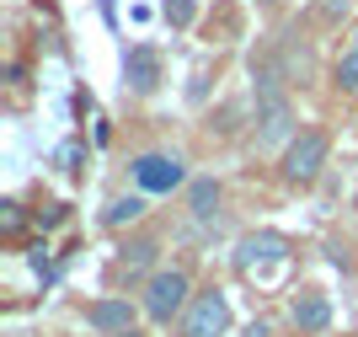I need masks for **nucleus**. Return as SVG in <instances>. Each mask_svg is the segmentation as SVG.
I'll return each instance as SVG.
<instances>
[{
  "instance_id": "10",
  "label": "nucleus",
  "mask_w": 358,
  "mask_h": 337,
  "mask_svg": "<svg viewBox=\"0 0 358 337\" xmlns=\"http://www.w3.org/2000/svg\"><path fill=\"white\" fill-rule=\"evenodd\" d=\"M145 198H150V193H118V198H107L102 225H107V231H123V225H134L139 214H145Z\"/></svg>"
},
{
  "instance_id": "11",
  "label": "nucleus",
  "mask_w": 358,
  "mask_h": 337,
  "mask_svg": "<svg viewBox=\"0 0 358 337\" xmlns=\"http://www.w3.org/2000/svg\"><path fill=\"white\" fill-rule=\"evenodd\" d=\"M187 209H193V220H214V214H220V182H214V177H198L193 188H187Z\"/></svg>"
},
{
  "instance_id": "12",
  "label": "nucleus",
  "mask_w": 358,
  "mask_h": 337,
  "mask_svg": "<svg viewBox=\"0 0 358 337\" xmlns=\"http://www.w3.org/2000/svg\"><path fill=\"white\" fill-rule=\"evenodd\" d=\"M155 252H161V247H155V241H150V235H139V241H129V247H123V257H118V268H123V279L134 284L139 273H145V268L155 263Z\"/></svg>"
},
{
  "instance_id": "15",
  "label": "nucleus",
  "mask_w": 358,
  "mask_h": 337,
  "mask_svg": "<svg viewBox=\"0 0 358 337\" xmlns=\"http://www.w3.org/2000/svg\"><path fill=\"white\" fill-rule=\"evenodd\" d=\"M348 11V0H321V16H343Z\"/></svg>"
},
{
  "instance_id": "4",
  "label": "nucleus",
  "mask_w": 358,
  "mask_h": 337,
  "mask_svg": "<svg viewBox=\"0 0 358 337\" xmlns=\"http://www.w3.org/2000/svg\"><path fill=\"white\" fill-rule=\"evenodd\" d=\"M182 182H187V166H182V156L150 150V156H139V161H134V188H139V193H177Z\"/></svg>"
},
{
  "instance_id": "9",
  "label": "nucleus",
  "mask_w": 358,
  "mask_h": 337,
  "mask_svg": "<svg viewBox=\"0 0 358 337\" xmlns=\"http://www.w3.org/2000/svg\"><path fill=\"white\" fill-rule=\"evenodd\" d=\"M331 86L343 91V97H358V27L348 32L343 54H337V64H331Z\"/></svg>"
},
{
  "instance_id": "14",
  "label": "nucleus",
  "mask_w": 358,
  "mask_h": 337,
  "mask_svg": "<svg viewBox=\"0 0 358 337\" xmlns=\"http://www.w3.org/2000/svg\"><path fill=\"white\" fill-rule=\"evenodd\" d=\"M80 161H86V150H80V145H64L59 150V166H64V172H80Z\"/></svg>"
},
{
  "instance_id": "17",
  "label": "nucleus",
  "mask_w": 358,
  "mask_h": 337,
  "mask_svg": "<svg viewBox=\"0 0 358 337\" xmlns=\"http://www.w3.org/2000/svg\"><path fill=\"white\" fill-rule=\"evenodd\" d=\"M353 204H358V198H353Z\"/></svg>"
},
{
  "instance_id": "3",
  "label": "nucleus",
  "mask_w": 358,
  "mask_h": 337,
  "mask_svg": "<svg viewBox=\"0 0 358 337\" xmlns=\"http://www.w3.org/2000/svg\"><path fill=\"white\" fill-rule=\"evenodd\" d=\"M224 332H230V300H224V289L193 294V305L182 316V337H224Z\"/></svg>"
},
{
  "instance_id": "16",
  "label": "nucleus",
  "mask_w": 358,
  "mask_h": 337,
  "mask_svg": "<svg viewBox=\"0 0 358 337\" xmlns=\"http://www.w3.org/2000/svg\"><path fill=\"white\" fill-rule=\"evenodd\" d=\"M118 337H139V332H118Z\"/></svg>"
},
{
  "instance_id": "1",
  "label": "nucleus",
  "mask_w": 358,
  "mask_h": 337,
  "mask_svg": "<svg viewBox=\"0 0 358 337\" xmlns=\"http://www.w3.org/2000/svg\"><path fill=\"white\" fill-rule=\"evenodd\" d=\"M139 305L155 326H171L187 316L193 305V279H187V268H155L145 279V294H139Z\"/></svg>"
},
{
  "instance_id": "7",
  "label": "nucleus",
  "mask_w": 358,
  "mask_h": 337,
  "mask_svg": "<svg viewBox=\"0 0 358 337\" xmlns=\"http://www.w3.org/2000/svg\"><path fill=\"white\" fill-rule=\"evenodd\" d=\"M289 316H294L299 337H315V332H327V326H331V300L321 289H305V294H294Z\"/></svg>"
},
{
  "instance_id": "13",
  "label": "nucleus",
  "mask_w": 358,
  "mask_h": 337,
  "mask_svg": "<svg viewBox=\"0 0 358 337\" xmlns=\"http://www.w3.org/2000/svg\"><path fill=\"white\" fill-rule=\"evenodd\" d=\"M166 22H171V27H187V22H193V0H166Z\"/></svg>"
},
{
  "instance_id": "2",
  "label": "nucleus",
  "mask_w": 358,
  "mask_h": 337,
  "mask_svg": "<svg viewBox=\"0 0 358 337\" xmlns=\"http://www.w3.org/2000/svg\"><path fill=\"white\" fill-rule=\"evenodd\" d=\"M327 150H331V139H327V129H299L294 139L284 145V182H294V188H310L315 177H321V166H327Z\"/></svg>"
},
{
  "instance_id": "8",
  "label": "nucleus",
  "mask_w": 358,
  "mask_h": 337,
  "mask_svg": "<svg viewBox=\"0 0 358 337\" xmlns=\"http://www.w3.org/2000/svg\"><path fill=\"white\" fill-rule=\"evenodd\" d=\"M86 326L91 332H102V337H118V332H134V305L129 300H96V305L86 310Z\"/></svg>"
},
{
  "instance_id": "6",
  "label": "nucleus",
  "mask_w": 358,
  "mask_h": 337,
  "mask_svg": "<svg viewBox=\"0 0 358 337\" xmlns=\"http://www.w3.org/2000/svg\"><path fill=\"white\" fill-rule=\"evenodd\" d=\"M123 81H129V91H139V97H150V91L161 86V54L145 43H134L129 54H123Z\"/></svg>"
},
{
  "instance_id": "5",
  "label": "nucleus",
  "mask_w": 358,
  "mask_h": 337,
  "mask_svg": "<svg viewBox=\"0 0 358 337\" xmlns=\"http://www.w3.org/2000/svg\"><path fill=\"white\" fill-rule=\"evenodd\" d=\"M284 257H289V241H284V235H273V231L241 235V247H236V268H241V273H257V268L284 263Z\"/></svg>"
}]
</instances>
